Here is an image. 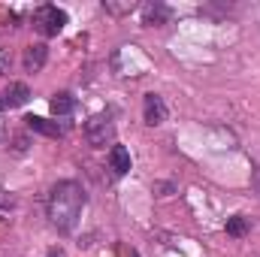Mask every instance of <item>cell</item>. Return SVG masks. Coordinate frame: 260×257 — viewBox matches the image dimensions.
Listing matches in <instances>:
<instances>
[{
	"label": "cell",
	"instance_id": "cell-1",
	"mask_svg": "<svg viewBox=\"0 0 260 257\" xmlns=\"http://www.w3.org/2000/svg\"><path fill=\"white\" fill-rule=\"evenodd\" d=\"M85 209V191L79 182H58L52 194H49V221L61 230L70 233L76 224H79V215Z\"/></svg>",
	"mask_w": 260,
	"mask_h": 257
},
{
	"label": "cell",
	"instance_id": "cell-2",
	"mask_svg": "<svg viewBox=\"0 0 260 257\" xmlns=\"http://www.w3.org/2000/svg\"><path fill=\"white\" fill-rule=\"evenodd\" d=\"M64 24H67V12L58 9V6H52V3H46V6H40L34 12V27L43 37H58L64 30Z\"/></svg>",
	"mask_w": 260,
	"mask_h": 257
},
{
	"label": "cell",
	"instance_id": "cell-3",
	"mask_svg": "<svg viewBox=\"0 0 260 257\" xmlns=\"http://www.w3.org/2000/svg\"><path fill=\"white\" fill-rule=\"evenodd\" d=\"M85 139H88V145H94V148L112 145V142H115V121H112L109 115H94V118H88V124H85Z\"/></svg>",
	"mask_w": 260,
	"mask_h": 257
},
{
	"label": "cell",
	"instance_id": "cell-4",
	"mask_svg": "<svg viewBox=\"0 0 260 257\" xmlns=\"http://www.w3.org/2000/svg\"><path fill=\"white\" fill-rule=\"evenodd\" d=\"M142 118H145V124H151V127L164 124V121H167V103H164V97L145 94V97H142Z\"/></svg>",
	"mask_w": 260,
	"mask_h": 257
},
{
	"label": "cell",
	"instance_id": "cell-5",
	"mask_svg": "<svg viewBox=\"0 0 260 257\" xmlns=\"http://www.w3.org/2000/svg\"><path fill=\"white\" fill-rule=\"evenodd\" d=\"M170 21V6L167 3H145L142 6V24L145 27H160V24H167Z\"/></svg>",
	"mask_w": 260,
	"mask_h": 257
},
{
	"label": "cell",
	"instance_id": "cell-6",
	"mask_svg": "<svg viewBox=\"0 0 260 257\" xmlns=\"http://www.w3.org/2000/svg\"><path fill=\"white\" fill-rule=\"evenodd\" d=\"M46 58H49V49H46L43 43L27 46V49H24V70H27V73H40V70L46 67Z\"/></svg>",
	"mask_w": 260,
	"mask_h": 257
},
{
	"label": "cell",
	"instance_id": "cell-7",
	"mask_svg": "<svg viewBox=\"0 0 260 257\" xmlns=\"http://www.w3.org/2000/svg\"><path fill=\"white\" fill-rule=\"evenodd\" d=\"M24 121H27V127L34 130V133H43V136H52V139H58V136H64V127H61L58 121H49V118H40V115H27Z\"/></svg>",
	"mask_w": 260,
	"mask_h": 257
},
{
	"label": "cell",
	"instance_id": "cell-8",
	"mask_svg": "<svg viewBox=\"0 0 260 257\" xmlns=\"http://www.w3.org/2000/svg\"><path fill=\"white\" fill-rule=\"evenodd\" d=\"M109 170H112L115 176L130 173V151L124 145H112V148H109Z\"/></svg>",
	"mask_w": 260,
	"mask_h": 257
},
{
	"label": "cell",
	"instance_id": "cell-9",
	"mask_svg": "<svg viewBox=\"0 0 260 257\" xmlns=\"http://www.w3.org/2000/svg\"><path fill=\"white\" fill-rule=\"evenodd\" d=\"M73 106H76V100H73V94H67V91H61V94L52 97V115H55V118H67V115L73 112Z\"/></svg>",
	"mask_w": 260,
	"mask_h": 257
},
{
	"label": "cell",
	"instance_id": "cell-10",
	"mask_svg": "<svg viewBox=\"0 0 260 257\" xmlns=\"http://www.w3.org/2000/svg\"><path fill=\"white\" fill-rule=\"evenodd\" d=\"M27 97H30L27 85L15 82V85H9V91H6V97H3V106H21V103H27Z\"/></svg>",
	"mask_w": 260,
	"mask_h": 257
},
{
	"label": "cell",
	"instance_id": "cell-11",
	"mask_svg": "<svg viewBox=\"0 0 260 257\" xmlns=\"http://www.w3.org/2000/svg\"><path fill=\"white\" fill-rule=\"evenodd\" d=\"M227 233H230V236H236V239H239V236H245V233H248V221H245L242 215H233V218L227 221Z\"/></svg>",
	"mask_w": 260,
	"mask_h": 257
},
{
	"label": "cell",
	"instance_id": "cell-12",
	"mask_svg": "<svg viewBox=\"0 0 260 257\" xmlns=\"http://www.w3.org/2000/svg\"><path fill=\"white\" fill-rule=\"evenodd\" d=\"M103 9L112 12V15H124V12H133V9H136V3H133V0H130V3H109V0H106Z\"/></svg>",
	"mask_w": 260,
	"mask_h": 257
},
{
	"label": "cell",
	"instance_id": "cell-13",
	"mask_svg": "<svg viewBox=\"0 0 260 257\" xmlns=\"http://www.w3.org/2000/svg\"><path fill=\"white\" fill-rule=\"evenodd\" d=\"M6 206H12V200H9V194L0 191V209H6Z\"/></svg>",
	"mask_w": 260,
	"mask_h": 257
},
{
	"label": "cell",
	"instance_id": "cell-14",
	"mask_svg": "<svg viewBox=\"0 0 260 257\" xmlns=\"http://www.w3.org/2000/svg\"><path fill=\"white\" fill-rule=\"evenodd\" d=\"M254 185H257V188H260V170H257V173H254Z\"/></svg>",
	"mask_w": 260,
	"mask_h": 257
}]
</instances>
